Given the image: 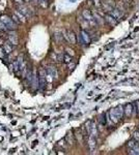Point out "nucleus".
<instances>
[{
  "label": "nucleus",
  "instance_id": "19",
  "mask_svg": "<svg viewBox=\"0 0 139 155\" xmlns=\"http://www.w3.org/2000/svg\"><path fill=\"white\" fill-rule=\"evenodd\" d=\"M6 54H7V53L5 52L4 48H0V58H1V59H4V58L6 57Z\"/></svg>",
  "mask_w": 139,
  "mask_h": 155
},
{
  "label": "nucleus",
  "instance_id": "3",
  "mask_svg": "<svg viewBox=\"0 0 139 155\" xmlns=\"http://www.w3.org/2000/svg\"><path fill=\"white\" fill-rule=\"evenodd\" d=\"M82 16L85 20L88 21L90 26H96V24H98V22H96V19H94V13H91V11H88V9H84V11H82Z\"/></svg>",
  "mask_w": 139,
  "mask_h": 155
},
{
  "label": "nucleus",
  "instance_id": "12",
  "mask_svg": "<svg viewBox=\"0 0 139 155\" xmlns=\"http://www.w3.org/2000/svg\"><path fill=\"white\" fill-rule=\"evenodd\" d=\"M111 15L114 16L117 20H119V19H121V17H123V11H120V9H118V8H114V9H112V11H111Z\"/></svg>",
  "mask_w": 139,
  "mask_h": 155
},
{
  "label": "nucleus",
  "instance_id": "7",
  "mask_svg": "<svg viewBox=\"0 0 139 155\" xmlns=\"http://www.w3.org/2000/svg\"><path fill=\"white\" fill-rule=\"evenodd\" d=\"M104 19H105V21L107 22L109 25H111V26H115V25H117V23H118L117 19L115 18L114 16H112L111 13H106Z\"/></svg>",
  "mask_w": 139,
  "mask_h": 155
},
{
  "label": "nucleus",
  "instance_id": "14",
  "mask_svg": "<svg viewBox=\"0 0 139 155\" xmlns=\"http://www.w3.org/2000/svg\"><path fill=\"white\" fill-rule=\"evenodd\" d=\"M3 48H4V50H5V52L8 54V53H11V51L13 50V48H15V46H13V44H11V42H5V44H4Z\"/></svg>",
  "mask_w": 139,
  "mask_h": 155
},
{
  "label": "nucleus",
  "instance_id": "13",
  "mask_svg": "<svg viewBox=\"0 0 139 155\" xmlns=\"http://www.w3.org/2000/svg\"><path fill=\"white\" fill-rule=\"evenodd\" d=\"M15 15L17 16V18L19 19L21 23H25V22H26V20H27L26 16H25V15H23V13H22L20 11H15Z\"/></svg>",
  "mask_w": 139,
  "mask_h": 155
},
{
  "label": "nucleus",
  "instance_id": "1",
  "mask_svg": "<svg viewBox=\"0 0 139 155\" xmlns=\"http://www.w3.org/2000/svg\"><path fill=\"white\" fill-rule=\"evenodd\" d=\"M0 22H2V23L5 25L7 31H13V30L17 29V25H18V24L13 21V18H9V17L6 16V15H4V16H2L0 18Z\"/></svg>",
  "mask_w": 139,
  "mask_h": 155
},
{
  "label": "nucleus",
  "instance_id": "6",
  "mask_svg": "<svg viewBox=\"0 0 139 155\" xmlns=\"http://www.w3.org/2000/svg\"><path fill=\"white\" fill-rule=\"evenodd\" d=\"M45 70H46V74H47V76H51L52 79H56V78H57V69H56V67H55V66L49 65V66H47V67H46Z\"/></svg>",
  "mask_w": 139,
  "mask_h": 155
},
{
  "label": "nucleus",
  "instance_id": "21",
  "mask_svg": "<svg viewBox=\"0 0 139 155\" xmlns=\"http://www.w3.org/2000/svg\"><path fill=\"white\" fill-rule=\"evenodd\" d=\"M91 2H92V4L98 8H100L102 6V3H101L100 0H91Z\"/></svg>",
  "mask_w": 139,
  "mask_h": 155
},
{
  "label": "nucleus",
  "instance_id": "17",
  "mask_svg": "<svg viewBox=\"0 0 139 155\" xmlns=\"http://www.w3.org/2000/svg\"><path fill=\"white\" fill-rule=\"evenodd\" d=\"M129 154H131V155H139V147H138V145H137L135 148H133V149H129Z\"/></svg>",
  "mask_w": 139,
  "mask_h": 155
},
{
  "label": "nucleus",
  "instance_id": "29",
  "mask_svg": "<svg viewBox=\"0 0 139 155\" xmlns=\"http://www.w3.org/2000/svg\"><path fill=\"white\" fill-rule=\"evenodd\" d=\"M35 1H36V0H35Z\"/></svg>",
  "mask_w": 139,
  "mask_h": 155
},
{
  "label": "nucleus",
  "instance_id": "22",
  "mask_svg": "<svg viewBox=\"0 0 139 155\" xmlns=\"http://www.w3.org/2000/svg\"><path fill=\"white\" fill-rule=\"evenodd\" d=\"M133 139L135 140V141H137V142H139V132H136L135 134H134Z\"/></svg>",
  "mask_w": 139,
  "mask_h": 155
},
{
  "label": "nucleus",
  "instance_id": "18",
  "mask_svg": "<svg viewBox=\"0 0 139 155\" xmlns=\"http://www.w3.org/2000/svg\"><path fill=\"white\" fill-rule=\"evenodd\" d=\"M137 141H135V140H131V141H129L128 143V148L129 149H133V148H135L137 146Z\"/></svg>",
  "mask_w": 139,
  "mask_h": 155
},
{
  "label": "nucleus",
  "instance_id": "26",
  "mask_svg": "<svg viewBox=\"0 0 139 155\" xmlns=\"http://www.w3.org/2000/svg\"><path fill=\"white\" fill-rule=\"evenodd\" d=\"M67 53H69V55L71 54V56H74V51L73 50H69V49H67Z\"/></svg>",
  "mask_w": 139,
  "mask_h": 155
},
{
  "label": "nucleus",
  "instance_id": "5",
  "mask_svg": "<svg viewBox=\"0 0 139 155\" xmlns=\"http://www.w3.org/2000/svg\"><path fill=\"white\" fill-rule=\"evenodd\" d=\"M46 70L45 69H40V74H38V85H40V89H44L46 86Z\"/></svg>",
  "mask_w": 139,
  "mask_h": 155
},
{
  "label": "nucleus",
  "instance_id": "25",
  "mask_svg": "<svg viewBox=\"0 0 139 155\" xmlns=\"http://www.w3.org/2000/svg\"><path fill=\"white\" fill-rule=\"evenodd\" d=\"M13 2H16L17 4L22 5V4H24V0H13Z\"/></svg>",
  "mask_w": 139,
  "mask_h": 155
},
{
  "label": "nucleus",
  "instance_id": "15",
  "mask_svg": "<svg viewBox=\"0 0 139 155\" xmlns=\"http://www.w3.org/2000/svg\"><path fill=\"white\" fill-rule=\"evenodd\" d=\"M88 145H89V148H90V150L92 151V150H94V148H96V139H94V137H91L90 140L88 141Z\"/></svg>",
  "mask_w": 139,
  "mask_h": 155
},
{
  "label": "nucleus",
  "instance_id": "4",
  "mask_svg": "<svg viewBox=\"0 0 139 155\" xmlns=\"http://www.w3.org/2000/svg\"><path fill=\"white\" fill-rule=\"evenodd\" d=\"M63 37L70 44H73V45L77 44V36H76V34L72 30H67V29L63 30Z\"/></svg>",
  "mask_w": 139,
  "mask_h": 155
},
{
  "label": "nucleus",
  "instance_id": "2",
  "mask_svg": "<svg viewBox=\"0 0 139 155\" xmlns=\"http://www.w3.org/2000/svg\"><path fill=\"white\" fill-rule=\"evenodd\" d=\"M109 114H110V118H111V120H112L114 123H116V122H118L120 119L123 118V108L121 105H118L117 108L112 109V110L110 111Z\"/></svg>",
  "mask_w": 139,
  "mask_h": 155
},
{
  "label": "nucleus",
  "instance_id": "24",
  "mask_svg": "<svg viewBox=\"0 0 139 155\" xmlns=\"http://www.w3.org/2000/svg\"><path fill=\"white\" fill-rule=\"evenodd\" d=\"M11 18H13V21H15V22H16L17 24H20V23H21V22H20V20H19V19H18V18H17V16H16V15H15V13H13V17H11Z\"/></svg>",
  "mask_w": 139,
  "mask_h": 155
},
{
  "label": "nucleus",
  "instance_id": "11",
  "mask_svg": "<svg viewBox=\"0 0 139 155\" xmlns=\"http://www.w3.org/2000/svg\"><path fill=\"white\" fill-rule=\"evenodd\" d=\"M78 22L81 24V26H82L83 28H88V27L90 26V25H89V23H88V21L83 18V16L82 17H78Z\"/></svg>",
  "mask_w": 139,
  "mask_h": 155
},
{
  "label": "nucleus",
  "instance_id": "23",
  "mask_svg": "<svg viewBox=\"0 0 139 155\" xmlns=\"http://www.w3.org/2000/svg\"><path fill=\"white\" fill-rule=\"evenodd\" d=\"M40 3H42V5L44 6V7H46V6L48 5V0H38Z\"/></svg>",
  "mask_w": 139,
  "mask_h": 155
},
{
  "label": "nucleus",
  "instance_id": "16",
  "mask_svg": "<svg viewBox=\"0 0 139 155\" xmlns=\"http://www.w3.org/2000/svg\"><path fill=\"white\" fill-rule=\"evenodd\" d=\"M125 112H126V115L128 116V117H130V116L132 115V112H133V107H132V105L128 103V105H126V110H125Z\"/></svg>",
  "mask_w": 139,
  "mask_h": 155
},
{
  "label": "nucleus",
  "instance_id": "27",
  "mask_svg": "<svg viewBox=\"0 0 139 155\" xmlns=\"http://www.w3.org/2000/svg\"><path fill=\"white\" fill-rule=\"evenodd\" d=\"M24 1H29V0H24Z\"/></svg>",
  "mask_w": 139,
  "mask_h": 155
},
{
  "label": "nucleus",
  "instance_id": "10",
  "mask_svg": "<svg viewBox=\"0 0 139 155\" xmlns=\"http://www.w3.org/2000/svg\"><path fill=\"white\" fill-rule=\"evenodd\" d=\"M18 11H20L22 13H23V15H25V16H26V18H30V17H31V15H32L29 8H27L26 6H24L23 4H22V5H20V7H19V9H18Z\"/></svg>",
  "mask_w": 139,
  "mask_h": 155
},
{
  "label": "nucleus",
  "instance_id": "28",
  "mask_svg": "<svg viewBox=\"0 0 139 155\" xmlns=\"http://www.w3.org/2000/svg\"><path fill=\"white\" fill-rule=\"evenodd\" d=\"M71 1H75V0H71Z\"/></svg>",
  "mask_w": 139,
  "mask_h": 155
},
{
  "label": "nucleus",
  "instance_id": "8",
  "mask_svg": "<svg viewBox=\"0 0 139 155\" xmlns=\"http://www.w3.org/2000/svg\"><path fill=\"white\" fill-rule=\"evenodd\" d=\"M80 40H81V42H83V44H89L91 40H90V36H89L88 33L86 31H84V30H82L80 33Z\"/></svg>",
  "mask_w": 139,
  "mask_h": 155
},
{
  "label": "nucleus",
  "instance_id": "20",
  "mask_svg": "<svg viewBox=\"0 0 139 155\" xmlns=\"http://www.w3.org/2000/svg\"><path fill=\"white\" fill-rule=\"evenodd\" d=\"M71 61H72V57L70 55H63V62H65V63H71Z\"/></svg>",
  "mask_w": 139,
  "mask_h": 155
},
{
  "label": "nucleus",
  "instance_id": "9",
  "mask_svg": "<svg viewBox=\"0 0 139 155\" xmlns=\"http://www.w3.org/2000/svg\"><path fill=\"white\" fill-rule=\"evenodd\" d=\"M7 38H8V42H11L13 46L18 45V36H17V34L15 32H11V33L8 34Z\"/></svg>",
  "mask_w": 139,
  "mask_h": 155
}]
</instances>
